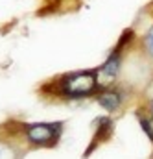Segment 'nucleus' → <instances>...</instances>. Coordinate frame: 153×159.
Masks as SVG:
<instances>
[{
	"label": "nucleus",
	"instance_id": "f257e3e1",
	"mask_svg": "<svg viewBox=\"0 0 153 159\" xmlns=\"http://www.w3.org/2000/svg\"><path fill=\"white\" fill-rule=\"evenodd\" d=\"M98 87V80L94 70H79L63 78V93L70 98L89 96Z\"/></svg>",
	"mask_w": 153,
	"mask_h": 159
},
{
	"label": "nucleus",
	"instance_id": "f03ea898",
	"mask_svg": "<svg viewBox=\"0 0 153 159\" xmlns=\"http://www.w3.org/2000/svg\"><path fill=\"white\" fill-rule=\"evenodd\" d=\"M61 122H39V124H28L26 126V135L28 141L37 144V146H50L57 143L61 135Z\"/></svg>",
	"mask_w": 153,
	"mask_h": 159
},
{
	"label": "nucleus",
	"instance_id": "7ed1b4c3",
	"mask_svg": "<svg viewBox=\"0 0 153 159\" xmlns=\"http://www.w3.org/2000/svg\"><path fill=\"white\" fill-rule=\"evenodd\" d=\"M120 70V54L115 52L109 56V59L96 70V80H98V85H109L113 83Z\"/></svg>",
	"mask_w": 153,
	"mask_h": 159
},
{
	"label": "nucleus",
	"instance_id": "20e7f679",
	"mask_svg": "<svg viewBox=\"0 0 153 159\" xmlns=\"http://www.w3.org/2000/svg\"><path fill=\"white\" fill-rule=\"evenodd\" d=\"M98 104L107 111H116L122 104V94L115 89H107L98 96Z\"/></svg>",
	"mask_w": 153,
	"mask_h": 159
},
{
	"label": "nucleus",
	"instance_id": "39448f33",
	"mask_svg": "<svg viewBox=\"0 0 153 159\" xmlns=\"http://www.w3.org/2000/svg\"><path fill=\"white\" fill-rule=\"evenodd\" d=\"M137 117H138V122H140V128L146 131V135L153 141V119L144 117V115H137Z\"/></svg>",
	"mask_w": 153,
	"mask_h": 159
},
{
	"label": "nucleus",
	"instance_id": "423d86ee",
	"mask_svg": "<svg viewBox=\"0 0 153 159\" xmlns=\"http://www.w3.org/2000/svg\"><path fill=\"white\" fill-rule=\"evenodd\" d=\"M144 48H146V52L153 57V26L148 30V34L144 37Z\"/></svg>",
	"mask_w": 153,
	"mask_h": 159
},
{
	"label": "nucleus",
	"instance_id": "0eeeda50",
	"mask_svg": "<svg viewBox=\"0 0 153 159\" xmlns=\"http://www.w3.org/2000/svg\"><path fill=\"white\" fill-rule=\"evenodd\" d=\"M0 159H15V154H13L7 146L0 144Z\"/></svg>",
	"mask_w": 153,
	"mask_h": 159
},
{
	"label": "nucleus",
	"instance_id": "6e6552de",
	"mask_svg": "<svg viewBox=\"0 0 153 159\" xmlns=\"http://www.w3.org/2000/svg\"><path fill=\"white\" fill-rule=\"evenodd\" d=\"M151 115H153V102H151Z\"/></svg>",
	"mask_w": 153,
	"mask_h": 159
}]
</instances>
